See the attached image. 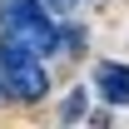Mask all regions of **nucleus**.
I'll use <instances>...</instances> for the list:
<instances>
[{
	"label": "nucleus",
	"mask_w": 129,
	"mask_h": 129,
	"mask_svg": "<svg viewBox=\"0 0 129 129\" xmlns=\"http://www.w3.org/2000/svg\"><path fill=\"white\" fill-rule=\"evenodd\" d=\"M94 94L104 99L109 109H124V104H129V64L99 60V64H94Z\"/></svg>",
	"instance_id": "3"
},
{
	"label": "nucleus",
	"mask_w": 129,
	"mask_h": 129,
	"mask_svg": "<svg viewBox=\"0 0 129 129\" xmlns=\"http://www.w3.org/2000/svg\"><path fill=\"white\" fill-rule=\"evenodd\" d=\"M84 104H89V89H70L60 104V119L64 124H75V119H84Z\"/></svg>",
	"instance_id": "4"
},
{
	"label": "nucleus",
	"mask_w": 129,
	"mask_h": 129,
	"mask_svg": "<svg viewBox=\"0 0 129 129\" xmlns=\"http://www.w3.org/2000/svg\"><path fill=\"white\" fill-rule=\"evenodd\" d=\"M50 89L55 84H50L45 55H30L15 40H0V94L15 104H40V99H50Z\"/></svg>",
	"instance_id": "2"
},
{
	"label": "nucleus",
	"mask_w": 129,
	"mask_h": 129,
	"mask_svg": "<svg viewBox=\"0 0 129 129\" xmlns=\"http://www.w3.org/2000/svg\"><path fill=\"white\" fill-rule=\"evenodd\" d=\"M45 5H50V10H55V15H60V20H64V15H70V10H75V5H80V0H45Z\"/></svg>",
	"instance_id": "5"
},
{
	"label": "nucleus",
	"mask_w": 129,
	"mask_h": 129,
	"mask_svg": "<svg viewBox=\"0 0 129 129\" xmlns=\"http://www.w3.org/2000/svg\"><path fill=\"white\" fill-rule=\"evenodd\" d=\"M0 40H15L30 55H55L60 50V15L45 0H0Z\"/></svg>",
	"instance_id": "1"
}]
</instances>
